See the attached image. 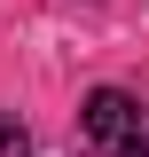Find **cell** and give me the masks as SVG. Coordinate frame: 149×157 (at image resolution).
Segmentation results:
<instances>
[{"label":"cell","mask_w":149,"mask_h":157,"mask_svg":"<svg viewBox=\"0 0 149 157\" xmlns=\"http://www.w3.org/2000/svg\"><path fill=\"white\" fill-rule=\"evenodd\" d=\"M0 157H32V126L16 110H0Z\"/></svg>","instance_id":"7a4b0ae2"},{"label":"cell","mask_w":149,"mask_h":157,"mask_svg":"<svg viewBox=\"0 0 149 157\" xmlns=\"http://www.w3.org/2000/svg\"><path fill=\"white\" fill-rule=\"evenodd\" d=\"M78 149L86 157H149V102L126 86H94L78 102Z\"/></svg>","instance_id":"6da1fadb"}]
</instances>
